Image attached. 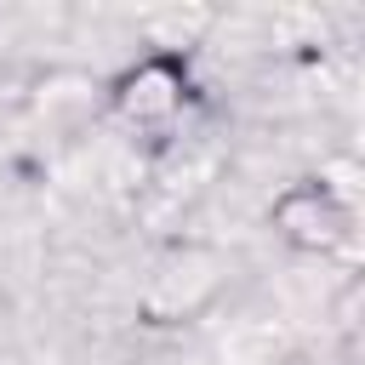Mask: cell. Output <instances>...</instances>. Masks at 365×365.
<instances>
[{"instance_id":"6da1fadb","label":"cell","mask_w":365,"mask_h":365,"mask_svg":"<svg viewBox=\"0 0 365 365\" xmlns=\"http://www.w3.org/2000/svg\"><path fill=\"white\" fill-rule=\"evenodd\" d=\"M274 222H279L285 240H297L308 251H331L354 234V194L336 188V182H302V188L279 194Z\"/></svg>"},{"instance_id":"7a4b0ae2","label":"cell","mask_w":365,"mask_h":365,"mask_svg":"<svg viewBox=\"0 0 365 365\" xmlns=\"http://www.w3.org/2000/svg\"><path fill=\"white\" fill-rule=\"evenodd\" d=\"M114 103H120V114H125V120H137V125H165V120L182 108V68H177V63H165V57L137 63V68L120 80Z\"/></svg>"}]
</instances>
